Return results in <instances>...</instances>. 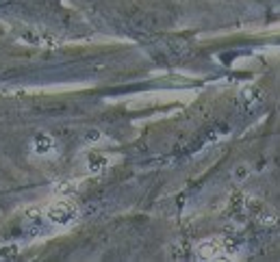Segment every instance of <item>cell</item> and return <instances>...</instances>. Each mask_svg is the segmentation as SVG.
Instances as JSON below:
<instances>
[{
    "instance_id": "cell-1",
    "label": "cell",
    "mask_w": 280,
    "mask_h": 262,
    "mask_svg": "<svg viewBox=\"0 0 280 262\" xmlns=\"http://www.w3.org/2000/svg\"><path fill=\"white\" fill-rule=\"evenodd\" d=\"M46 217L52 223H59V225H68L72 223L78 217V206L72 200L63 198V200H57L52 202L50 206L46 208Z\"/></svg>"
},
{
    "instance_id": "cell-2",
    "label": "cell",
    "mask_w": 280,
    "mask_h": 262,
    "mask_svg": "<svg viewBox=\"0 0 280 262\" xmlns=\"http://www.w3.org/2000/svg\"><path fill=\"white\" fill-rule=\"evenodd\" d=\"M228 251H231V247L224 238H206L196 247V253L202 260H221L228 256Z\"/></svg>"
},
{
    "instance_id": "cell-3",
    "label": "cell",
    "mask_w": 280,
    "mask_h": 262,
    "mask_svg": "<svg viewBox=\"0 0 280 262\" xmlns=\"http://www.w3.org/2000/svg\"><path fill=\"white\" fill-rule=\"evenodd\" d=\"M33 148L37 154H50L54 148V141H52V137L50 135H37L35 137V141H33Z\"/></svg>"
},
{
    "instance_id": "cell-4",
    "label": "cell",
    "mask_w": 280,
    "mask_h": 262,
    "mask_svg": "<svg viewBox=\"0 0 280 262\" xmlns=\"http://www.w3.org/2000/svg\"><path fill=\"white\" fill-rule=\"evenodd\" d=\"M254 217H256V221H261V223H265V225H271V223H276V221H278V215H276L269 206H265V204L256 206Z\"/></svg>"
},
{
    "instance_id": "cell-5",
    "label": "cell",
    "mask_w": 280,
    "mask_h": 262,
    "mask_svg": "<svg viewBox=\"0 0 280 262\" xmlns=\"http://www.w3.org/2000/svg\"><path fill=\"white\" fill-rule=\"evenodd\" d=\"M76 188H78L76 180H70V182H61V184H57V186H54V193H57V195H63V198H66V195L74 193Z\"/></svg>"
},
{
    "instance_id": "cell-6",
    "label": "cell",
    "mask_w": 280,
    "mask_h": 262,
    "mask_svg": "<svg viewBox=\"0 0 280 262\" xmlns=\"http://www.w3.org/2000/svg\"><path fill=\"white\" fill-rule=\"evenodd\" d=\"M18 256V247L16 245H0V260H11Z\"/></svg>"
},
{
    "instance_id": "cell-7",
    "label": "cell",
    "mask_w": 280,
    "mask_h": 262,
    "mask_svg": "<svg viewBox=\"0 0 280 262\" xmlns=\"http://www.w3.org/2000/svg\"><path fill=\"white\" fill-rule=\"evenodd\" d=\"M235 176L239 178V180H241V178H246V176H248V169H246V167H239V169L235 171Z\"/></svg>"
}]
</instances>
